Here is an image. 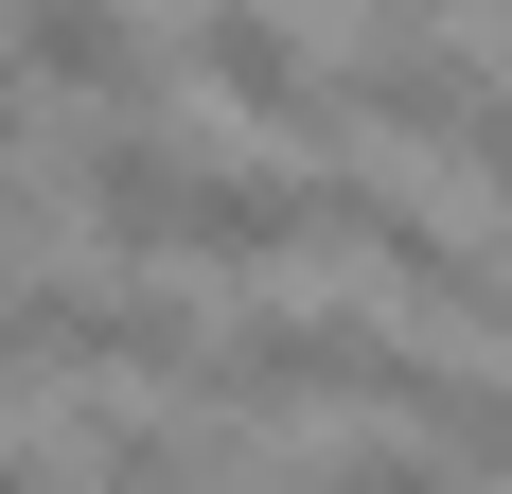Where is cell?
<instances>
[{
  "instance_id": "8",
  "label": "cell",
  "mask_w": 512,
  "mask_h": 494,
  "mask_svg": "<svg viewBox=\"0 0 512 494\" xmlns=\"http://www.w3.org/2000/svg\"><path fill=\"white\" fill-rule=\"evenodd\" d=\"M0 494H71V459H36V442H0Z\"/></svg>"
},
{
  "instance_id": "3",
  "label": "cell",
  "mask_w": 512,
  "mask_h": 494,
  "mask_svg": "<svg viewBox=\"0 0 512 494\" xmlns=\"http://www.w3.org/2000/svg\"><path fill=\"white\" fill-rule=\"evenodd\" d=\"M177 71H195L230 124H265V142H318V124H336V71L301 53V18H283V0H195Z\"/></svg>"
},
{
  "instance_id": "1",
  "label": "cell",
  "mask_w": 512,
  "mask_h": 494,
  "mask_svg": "<svg viewBox=\"0 0 512 494\" xmlns=\"http://www.w3.org/2000/svg\"><path fill=\"white\" fill-rule=\"evenodd\" d=\"M71 212H89L106 265H301L318 247V177H248V159H195V142H142V106H106L89 159H71Z\"/></svg>"
},
{
  "instance_id": "5",
  "label": "cell",
  "mask_w": 512,
  "mask_h": 494,
  "mask_svg": "<svg viewBox=\"0 0 512 494\" xmlns=\"http://www.w3.org/2000/svg\"><path fill=\"white\" fill-rule=\"evenodd\" d=\"M495 89L477 53H424V36H371L354 71H336V124H371V142H460V106Z\"/></svg>"
},
{
  "instance_id": "4",
  "label": "cell",
  "mask_w": 512,
  "mask_h": 494,
  "mask_svg": "<svg viewBox=\"0 0 512 494\" xmlns=\"http://www.w3.org/2000/svg\"><path fill=\"white\" fill-rule=\"evenodd\" d=\"M0 53L36 71V89H89V106H142L159 89V36L124 0H0Z\"/></svg>"
},
{
  "instance_id": "7",
  "label": "cell",
  "mask_w": 512,
  "mask_h": 494,
  "mask_svg": "<svg viewBox=\"0 0 512 494\" xmlns=\"http://www.w3.org/2000/svg\"><path fill=\"white\" fill-rule=\"evenodd\" d=\"M460 159H477V195L512 212V89H477V106H460Z\"/></svg>"
},
{
  "instance_id": "6",
  "label": "cell",
  "mask_w": 512,
  "mask_h": 494,
  "mask_svg": "<svg viewBox=\"0 0 512 494\" xmlns=\"http://www.w3.org/2000/svg\"><path fill=\"white\" fill-rule=\"evenodd\" d=\"M283 494H477V477H460V459H424L407 424H389V442H336V459H301Z\"/></svg>"
},
{
  "instance_id": "10",
  "label": "cell",
  "mask_w": 512,
  "mask_h": 494,
  "mask_svg": "<svg viewBox=\"0 0 512 494\" xmlns=\"http://www.w3.org/2000/svg\"><path fill=\"white\" fill-rule=\"evenodd\" d=\"M477 18H512V0H477Z\"/></svg>"
},
{
  "instance_id": "9",
  "label": "cell",
  "mask_w": 512,
  "mask_h": 494,
  "mask_svg": "<svg viewBox=\"0 0 512 494\" xmlns=\"http://www.w3.org/2000/svg\"><path fill=\"white\" fill-rule=\"evenodd\" d=\"M18 124H36V71H18V53H0V159H18Z\"/></svg>"
},
{
  "instance_id": "2",
  "label": "cell",
  "mask_w": 512,
  "mask_h": 494,
  "mask_svg": "<svg viewBox=\"0 0 512 494\" xmlns=\"http://www.w3.org/2000/svg\"><path fill=\"white\" fill-rule=\"evenodd\" d=\"M407 336L389 318H336V300H248V318H212L195 336V406L230 424H283V406H389Z\"/></svg>"
}]
</instances>
